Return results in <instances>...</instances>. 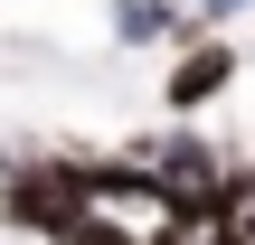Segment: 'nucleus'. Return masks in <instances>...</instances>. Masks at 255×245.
I'll use <instances>...</instances> for the list:
<instances>
[{
  "mask_svg": "<svg viewBox=\"0 0 255 245\" xmlns=\"http://www.w3.org/2000/svg\"><path fill=\"white\" fill-rule=\"evenodd\" d=\"M237 76H246V57H237V38H227V28H208V38H189V47H180V66H170V85H161V104H170V113L189 123V113H208V104H218V94H227Z\"/></svg>",
  "mask_w": 255,
  "mask_h": 245,
  "instance_id": "f257e3e1",
  "label": "nucleus"
},
{
  "mask_svg": "<svg viewBox=\"0 0 255 245\" xmlns=\"http://www.w3.org/2000/svg\"><path fill=\"white\" fill-rule=\"evenodd\" d=\"M189 47L199 28H189V9H170V0H114V47Z\"/></svg>",
  "mask_w": 255,
  "mask_h": 245,
  "instance_id": "f03ea898",
  "label": "nucleus"
},
{
  "mask_svg": "<svg viewBox=\"0 0 255 245\" xmlns=\"http://www.w3.org/2000/svg\"><path fill=\"white\" fill-rule=\"evenodd\" d=\"M47 245H142V236H132L114 208H95V198H85V208H66V227H57Z\"/></svg>",
  "mask_w": 255,
  "mask_h": 245,
  "instance_id": "7ed1b4c3",
  "label": "nucleus"
},
{
  "mask_svg": "<svg viewBox=\"0 0 255 245\" xmlns=\"http://www.w3.org/2000/svg\"><path fill=\"white\" fill-rule=\"evenodd\" d=\"M255 0H189V28H199V38H208V28H237V19H246Z\"/></svg>",
  "mask_w": 255,
  "mask_h": 245,
  "instance_id": "20e7f679",
  "label": "nucleus"
}]
</instances>
